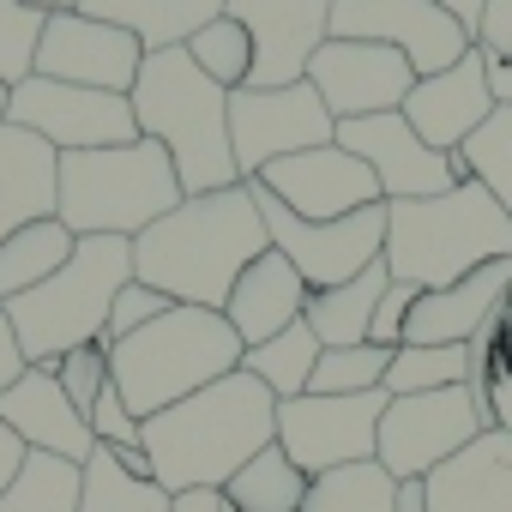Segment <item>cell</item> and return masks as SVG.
<instances>
[{
	"instance_id": "cell-1",
	"label": "cell",
	"mask_w": 512,
	"mask_h": 512,
	"mask_svg": "<svg viewBox=\"0 0 512 512\" xmlns=\"http://www.w3.org/2000/svg\"><path fill=\"white\" fill-rule=\"evenodd\" d=\"M272 247L266 217L253 205V187L235 181L223 193H193L145 235H133V278L163 290L169 302L223 314L235 278Z\"/></svg>"
},
{
	"instance_id": "cell-2",
	"label": "cell",
	"mask_w": 512,
	"mask_h": 512,
	"mask_svg": "<svg viewBox=\"0 0 512 512\" xmlns=\"http://www.w3.org/2000/svg\"><path fill=\"white\" fill-rule=\"evenodd\" d=\"M272 440H278V398L247 368H235V374L199 386L193 398L139 422V446H145L163 494H193V488L223 494V482Z\"/></svg>"
},
{
	"instance_id": "cell-3",
	"label": "cell",
	"mask_w": 512,
	"mask_h": 512,
	"mask_svg": "<svg viewBox=\"0 0 512 512\" xmlns=\"http://www.w3.org/2000/svg\"><path fill=\"white\" fill-rule=\"evenodd\" d=\"M386 272L416 290H446L494 260H512V217L494 205L482 181H458L434 199L386 205Z\"/></svg>"
},
{
	"instance_id": "cell-4",
	"label": "cell",
	"mask_w": 512,
	"mask_h": 512,
	"mask_svg": "<svg viewBox=\"0 0 512 512\" xmlns=\"http://www.w3.org/2000/svg\"><path fill=\"white\" fill-rule=\"evenodd\" d=\"M133 121L145 139H157L181 175V193H223L241 181L235 145H229V91L211 85L187 49H151L133 79Z\"/></svg>"
},
{
	"instance_id": "cell-5",
	"label": "cell",
	"mask_w": 512,
	"mask_h": 512,
	"mask_svg": "<svg viewBox=\"0 0 512 512\" xmlns=\"http://www.w3.org/2000/svg\"><path fill=\"white\" fill-rule=\"evenodd\" d=\"M241 356H247V344L235 338V326L223 314L175 302L163 320H151L133 338H115L109 344V386L145 422V416L193 398L199 386L235 374Z\"/></svg>"
},
{
	"instance_id": "cell-6",
	"label": "cell",
	"mask_w": 512,
	"mask_h": 512,
	"mask_svg": "<svg viewBox=\"0 0 512 512\" xmlns=\"http://www.w3.org/2000/svg\"><path fill=\"white\" fill-rule=\"evenodd\" d=\"M127 284H133V241L127 235H79L73 260L49 284L0 302V308H7L31 368H55L67 350L103 344L109 308Z\"/></svg>"
},
{
	"instance_id": "cell-7",
	"label": "cell",
	"mask_w": 512,
	"mask_h": 512,
	"mask_svg": "<svg viewBox=\"0 0 512 512\" xmlns=\"http://www.w3.org/2000/svg\"><path fill=\"white\" fill-rule=\"evenodd\" d=\"M181 175L157 139L103 145V151H61V205L55 217L73 235H145L157 217L181 205Z\"/></svg>"
},
{
	"instance_id": "cell-8",
	"label": "cell",
	"mask_w": 512,
	"mask_h": 512,
	"mask_svg": "<svg viewBox=\"0 0 512 512\" xmlns=\"http://www.w3.org/2000/svg\"><path fill=\"white\" fill-rule=\"evenodd\" d=\"M488 434L482 386H440V392H410L392 398L380 416L374 464L392 482H428L446 458H458L470 440Z\"/></svg>"
},
{
	"instance_id": "cell-9",
	"label": "cell",
	"mask_w": 512,
	"mask_h": 512,
	"mask_svg": "<svg viewBox=\"0 0 512 512\" xmlns=\"http://www.w3.org/2000/svg\"><path fill=\"white\" fill-rule=\"evenodd\" d=\"M247 187H253V205L266 217L272 247L302 272L308 290H338V284L362 278L386 253V205H368V211H350V217H332V223H308V217L284 211L260 181H247Z\"/></svg>"
},
{
	"instance_id": "cell-10",
	"label": "cell",
	"mask_w": 512,
	"mask_h": 512,
	"mask_svg": "<svg viewBox=\"0 0 512 512\" xmlns=\"http://www.w3.org/2000/svg\"><path fill=\"white\" fill-rule=\"evenodd\" d=\"M332 133H338V121H332V109L320 103V91L308 79L272 85V91H260V85L229 91V145H235L241 181H253L278 157L332 145Z\"/></svg>"
},
{
	"instance_id": "cell-11",
	"label": "cell",
	"mask_w": 512,
	"mask_h": 512,
	"mask_svg": "<svg viewBox=\"0 0 512 512\" xmlns=\"http://www.w3.org/2000/svg\"><path fill=\"white\" fill-rule=\"evenodd\" d=\"M392 392H302L278 404V446L308 470V476H332L344 464H368L374 440H380V416H386Z\"/></svg>"
},
{
	"instance_id": "cell-12",
	"label": "cell",
	"mask_w": 512,
	"mask_h": 512,
	"mask_svg": "<svg viewBox=\"0 0 512 512\" xmlns=\"http://www.w3.org/2000/svg\"><path fill=\"white\" fill-rule=\"evenodd\" d=\"M7 121L49 139L55 151H103V145H133L139 121H133V97L115 91H91V85H61L31 73L25 85L7 91Z\"/></svg>"
},
{
	"instance_id": "cell-13",
	"label": "cell",
	"mask_w": 512,
	"mask_h": 512,
	"mask_svg": "<svg viewBox=\"0 0 512 512\" xmlns=\"http://www.w3.org/2000/svg\"><path fill=\"white\" fill-rule=\"evenodd\" d=\"M332 37L386 43L416 67V79L446 73L452 61H464V49H476L470 31L434 0H332Z\"/></svg>"
},
{
	"instance_id": "cell-14",
	"label": "cell",
	"mask_w": 512,
	"mask_h": 512,
	"mask_svg": "<svg viewBox=\"0 0 512 512\" xmlns=\"http://www.w3.org/2000/svg\"><path fill=\"white\" fill-rule=\"evenodd\" d=\"M253 181H260L284 211H296L308 223H332V217L386 205L374 169L362 157H350L338 139L332 145H314V151H296V157H278V163H266Z\"/></svg>"
},
{
	"instance_id": "cell-15",
	"label": "cell",
	"mask_w": 512,
	"mask_h": 512,
	"mask_svg": "<svg viewBox=\"0 0 512 512\" xmlns=\"http://www.w3.org/2000/svg\"><path fill=\"white\" fill-rule=\"evenodd\" d=\"M145 67V43L121 25H103L79 7L67 13H49L43 25V43H37V73L43 79H61V85H91V91H115L127 97L133 79Z\"/></svg>"
},
{
	"instance_id": "cell-16",
	"label": "cell",
	"mask_w": 512,
	"mask_h": 512,
	"mask_svg": "<svg viewBox=\"0 0 512 512\" xmlns=\"http://www.w3.org/2000/svg\"><path fill=\"white\" fill-rule=\"evenodd\" d=\"M350 157H362L368 169H374V181H380V193H386V205L392 199H434V193H452L458 181H464V169H458V157L452 151H434V145H422L416 139V127L392 109V115H362V121H338V133H332Z\"/></svg>"
},
{
	"instance_id": "cell-17",
	"label": "cell",
	"mask_w": 512,
	"mask_h": 512,
	"mask_svg": "<svg viewBox=\"0 0 512 512\" xmlns=\"http://www.w3.org/2000/svg\"><path fill=\"white\" fill-rule=\"evenodd\" d=\"M308 85L320 91V103L332 109V121H362V115H392L404 109L416 67L386 49V43H350V37H326L320 55L308 61Z\"/></svg>"
},
{
	"instance_id": "cell-18",
	"label": "cell",
	"mask_w": 512,
	"mask_h": 512,
	"mask_svg": "<svg viewBox=\"0 0 512 512\" xmlns=\"http://www.w3.org/2000/svg\"><path fill=\"white\" fill-rule=\"evenodd\" d=\"M223 13L253 37V79L247 85H296L308 61L332 37V0H223Z\"/></svg>"
},
{
	"instance_id": "cell-19",
	"label": "cell",
	"mask_w": 512,
	"mask_h": 512,
	"mask_svg": "<svg viewBox=\"0 0 512 512\" xmlns=\"http://www.w3.org/2000/svg\"><path fill=\"white\" fill-rule=\"evenodd\" d=\"M494 109H500V103H494V85H488V55H482V49H464V61H452L446 73L416 79L398 115L416 127L422 145L458 151Z\"/></svg>"
},
{
	"instance_id": "cell-20",
	"label": "cell",
	"mask_w": 512,
	"mask_h": 512,
	"mask_svg": "<svg viewBox=\"0 0 512 512\" xmlns=\"http://www.w3.org/2000/svg\"><path fill=\"white\" fill-rule=\"evenodd\" d=\"M0 422L25 440V452H55V458H73V464H85L97 452V434L73 410V398L61 392L55 368H25L19 386L0 392Z\"/></svg>"
},
{
	"instance_id": "cell-21",
	"label": "cell",
	"mask_w": 512,
	"mask_h": 512,
	"mask_svg": "<svg viewBox=\"0 0 512 512\" xmlns=\"http://www.w3.org/2000/svg\"><path fill=\"white\" fill-rule=\"evenodd\" d=\"M506 290H512V260H494L446 290H416L404 344H476V332L506 308Z\"/></svg>"
},
{
	"instance_id": "cell-22",
	"label": "cell",
	"mask_w": 512,
	"mask_h": 512,
	"mask_svg": "<svg viewBox=\"0 0 512 512\" xmlns=\"http://www.w3.org/2000/svg\"><path fill=\"white\" fill-rule=\"evenodd\" d=\"M308 296H314V290L302 284V272L284 260L278 247H266L260 260L235 278V290H229V302H223V320H229L235 338L253 350V344L290 332V326L308 314Z\"/></svg>"
},
{
	"instance_id": "cell-23",
	"label": "cell",
	"mask_w": 512,
	"mask_h": 512,
	"mask_svg": "<svg viewBox=\"0 0 512 512\" xmlns=\"http://www.w3.org/2000/svg\"><path fill=\"white\" fill-rule=\"evenodd\" d=\"M61 205V151L13 121H0V241L25 223L55 217Z\"/></svg>"
},
{
	"instance_id": "cell-24",
	"label": "cell",
	"mask_w": 512,
	"mask_h": 512,
	"mask_svg": "<svg viewBox=\"0 0 512 512\" xmlns=\"http://www.w3.org/2000/svg\"><path fill=\"white\" fill-rule=\"evenodd\" d=\"M428 512H512V434L488 428L428 476Z\"/></svg>"
},
{
	"instance_id": "cell-25",
	"label": "cell",
	"mask_w": 512,
	"mask_h": 512,
	"mask_svg": "<svg viewBox=\"0 0 512 512\" xmlns=\"http://www.w3.org/2000/svg\"><path fill=\"white\" fill-rule=\"evenodd\" d=\"M79 13L133 31L151 55V49H187V37L223 13V0H79Z\"/></svg>"
},
{
	"instance_id": "cell-26",
	"label": "cell",
	"mask_w": 512,
	"mask_h": 512,
	"mask_svg": "<svg viewBox=\"0 0 512 512\" xmlns=\"http://www.w3.org/2000/svg\"><path fill=\"white\" fill-rule=\"evenodd\" d=\"M386 284H392V272H386V260H374L362 278H350V284H338V290H314L302 320L314 326L320 350H350V344H368V326H374V308H380Z\"/></svg>"
},
{
	"instance_id": "cell-27",
	"label": "cell",
	"mask_w": 512,
	"mask_h": 512,
	"mask_svg": "<svg viewBox=\"0 0 512 512\" xmlns=\"http://www.w3.org/2000/svg\"><path fill=\"white\" fill-rule=\"evenodd\" d=\"M314 476L272 440L266 452H253L229 482H223V506L229 512H302Z\"/></svg>"
},
{
	"instance_id": "cell-28",
	"label": "cell",
	"mask_w": 512,
	"mask_h": 512,
	"mask_svg": "<svg viewBox=\"0 0 512 512\" xmlns=\"http://www.w3.org/2000/svg\"><path fill=\"white\" fill-rule=\"evenodd\" d=\"M79 235L61 223V217H43V223H25L0 241V302H13L37 284H49L67 260H73Z\"/></svg>"
},
{
	"instance_id": "cell-29",
	"label": "cell",
	"mask_w": 512,
	"mask_h": 512,
	"mask_svg": "<svg viewBox=\"0 0 512 512\" xmlns=\"http://www.w3.org/2000/svg\"><path fill=\"white\" fill-rule=\"evenodd\" d=\"M476 380H482V356L470 344H404V350H392V368H386L392 398L440 392V386H476Z\"/></svg>"
},
{
	"instance_id": "cell-30",
	"label": "cell",
	"mask_w": 512,
	"mask_h": 512,
	"mask_svg": "<svg viewBox=\"0 0 512 512\" xmlns=\"http://www.w3.org/2000/svg\"><path fill=\"white\" fill-rule=\"evenodd\" d=\"M241 368L260 380L278 404H284V398H302L308 380H314V368H320V338H314L308 320H296L290 332H278V338H266V344H253V350L241 356Z\"/></svg>"
},
{
	"instance_id": "cell-31",
	"label": "cell",
	"mask_w": 512,
	"mask_h": 512,
	"mask_svg": "<svg viewBox=\"0 0 512 512\" xmlns=\"http://www.w3.org/2000/svg\"><path fill=\"white\" fill-rule=\"evenodd\" d=\"M169 506H175V494L127 476L109 446H97L79 470V512H169Z\"/></svg>"
},
{
	"instance_id": "cell-32",
	"label": "cell",
	"mask_w": 512,
	"mask_h": 512,
	"mask_svg": "<svg viewBox=\"0 0 512 512\" xmlns=\"http://www.w3.org/2000/svg\"><path fill=\"white\" fill-rule=\"evenodd\" d=\"M79 470L73 458L55 452H25L19 476L0 494V512H79Z\"/></svg>"
},
{
	"instance_id": "cell-33",
	"label": "cell",
	"mask_w": 512,
	"mask_h": 512,
	"mask_svg": "<svg viewBox=\"0 0 512 512\" xmlns=\"http://www.w3.org/2000/svg\"><path fill=\"white\" fill-rule=\"evenodd\" d=\"M452 157H458V169H464L470 181H482V187L494 193V205L512 217V109H494Z\"/></svg>"
},
{
	"instance_id": "cell-34",
	"label": "cell",
	"mask_w": 512,
	"mask_h": 512,
	"mask_svg": "<svg viewBox=\"0 0 512 512\" xmlns=\"http://www.w3.org/2000/svg\"><path fill=\"white\" fill-rule=\"evenodd\" d=\"M392 494H398V482L368 458V464H344L332 476H314L302 512H392Z\"/></svg>"
},
{
	"instance_id": "cell-35",
	"label": "cell",
	"mask_w": 512,
	"mask_h": 512,
	"mask_svg": "<svg viewBox=\"0 0 512 512\" xmlns=\"http://www.w3.org/2000/svg\"><path fill=\"white\" fill-rule=\"evenodd\" d=\"M187 55H193V67H199L211 85H223V91H241V85L253 79V37H247V25H235L229 13H217L205 31H193V37H187Z\"/></svg>"
},
{
	"instance_id": "cell-36",
	"label": "cell",
	"mask_w": 512,
	"mask_h": 512,
	"mask_svg": "<svg viewBox=\"0 0 512 512\" xmlns=\"http://www.w3.org/2000/svg\"><path fill=\"white\" fill-rule=\"evenodd\" d=\"M49 13L37 0H0V85H25L37 73V43H43Z\"/></svg>"
},
{
	"instance_id": "cell-37",
	"label": "cell",
	"mask_w": 512,
	"mask_h": 512,
	"mask_svg": "<svg viewBox=\"0 0 512 512\" xmlns=\"http://www.w3.org/2000/svg\"><path fill=\"white\" fill-rule=\"evenodd\" d=\"M386 368H392V350H380V344L320 350V368H314L308 392H332V398H350V392H380V386H386Z\"/></svg>"
},
{
	"instance_id": "cell-38",
	"label": "cell",
	"mask_w": 512,
	"mask_h": 512,
	"mask_svg": "<svg viewBox=\"0 0 512 512\" xmlns=\"http://www.w3.org/2000/svg\"><path fill=\"white\" fill-rule=\"evenodd\" d=\"M55 380H61V392L73 398V410L91 422L97 398L109 392V344H85V350H67V356L55 362Z\"/></svg>"
},
{
	"instance_id": "cell-39",
	"label": "cell",
	"mask_w": 512,
	"mask_h": 512,
	"mask_svg": "<svg viewBox=\"0 0 512 512\" xmlns=\"http://www.w3.org/2000/svg\"><path fill=\"white\" fill-rule=\"evenodd\" d=\"M175 302L163 296V290H151V284H127L121 296H115V308H109V332H103V344H115V338H133L139 326H151V320H163Z\"/></svg>"
},
{
	"instance_id": "cell-40",
	"label": "cell",
	"mask_w": 512,
	"mask_h": 512,
	"mask_svg": "<svg viewBox=\"0 0 512 512\" xmlns=\"http://www.w3.org/2000/svg\"><path fill=\"white\" fill-rule=\"evenodd\" d=\"M410 308H416V284H386L380 308H374V326H368V344L380 350H404V326H410Z\"/></svg>"
},
{
	"instance_id": "cell-41",
	"label": "cell",
	"mask_w": 512,
	"mask_h": 512,
	"mask_svg": "<svg viewBox=\"0 0 512 512\" xmlns=\"http://www.w3.org/2000/svg\"><path fill=\"white\" fill-rule=\"evenodd\" d=\"M91 434H97V446H109V452H127V446H139V416L115 398V386L97 398V410H91Z\"/></svg>"
},
{
	"instance_id": "cell-42",
	"label": "cell",
	"mask_w": 512,
	"mask_h": 512,
	"mask_svg": "<svg viewBox=\"0 0 512 512\" xmlns=\"http://www.w3.org/2000/svg\"><path fill=\"white\" fill-rule=\"evenodd\" d=\"M476 49H482L488 61H512V0H488V7H482Z\"/></svg>"
},
{
	"instance_id": "cell-43",
	"label": "cell",
	"mask_w": 512,
	"mask_h": 512,
	"mask_svg": "<svg viewBox=\"0 0 512 512\" xmlns=\"http://www.w3.org/2000/svg\"><path fill=\"white\" fill-rule=\"evenodd\" d=\"M476 356H482V374H494V368H512V308H500L482 332H476V344H470Z\"/></svg>"
},
{
	"instance_id": "cell-44",
	"label": "cell",
	"mask_w": 512,
	"mask_h": 512,
	"mask_svg": "<svg viewBox=\"0 0 512 512\" xmlns=\"http://www.w3.org/2000/svg\"><path fill=\"white\" fill-rule=\"evenodd\" d=\"M476 386H482V410H488V428L512 434V368H494V374H482Z\"/></svg>"
},
{
	"instance_id": "cell-45",
	"label": "cell",
	"mask_w": 512,
	"mask_h": 512,
	"mask_svg": "<svg viewBox=\"0 0 512 512\" xmlns=\"http://www.w3.org/2000/svg\"><path fill=\"white\" fill-rule=\"evenodd\" d=\"M25 368H31V356H25V344H19V332H13V320H7V308H0V392L19 386V380H25Z\"/></svg>"
},
{
	"instance_id": "cell-46",
	"label": "cell",
	"mask_w": 512,
	"mask_h": 512,
	"mask_svg": "<svg viewBox=\"0 0 512 512\" xmlns=\"http://www.w3.org/2000/svg\"><path fill=\"white\" fill-rule=\"evenodd\" d=\"M19 464H25V440H19L7 422H0V494H7V482L19 476Z\"/></svg>"
},
{
	"instance_id": "cell-47",
	"label": "cell",
	"mask_w": 512,
	"mask_h": 512,
	"mask_svg": "<svg viewBox=\"0 0 512 512\" xmlns=\"http://www.w3.org/2000/svg\"><path fill=\"white\" fill-rule=\"evenodd\" d=\"M434 7H440V13H452V19L470 31V43H476V25H482V7H488V0H434Z\"/></svg>"
},
{
	"instance_id": "cell-48",
	"label": "cell",
	"mask_w": 512,
	"mask_h": 512,
	"mask_svg": "<svg viewBox=\"0 0 512 512\" xmlns=\"http://www.w3.org/2000/svg\"><path fill=\"white\" fill-rule=\"evenodd\" d=\"M392 512H428V482H398Z\"/></svg>"
},
{
	"instance_id": "cell-49",
	"label": "cell",
	"mask_w": 512,
	"mask_h": 512,
	"mask_svg": "<svg viewBox=\"0 0 512 512\" xmlns=\"http://www.w3.org/2000/svg\"><path fill=\"white\" fill-rule=\"evenodd\" d=\"M223 506V494L217 488H193V494H175V506L169 512H217Z\"/></svg>"
},
{
	"instance_id": "cell-50",
	"label": "cell",
	"mask_w": 512,
	"mask_h": 512,
	"mask_svg": "<svg viewBox=\"0 0 512 512\" xmlns=\"http://www.w3.org/2000/svg\"><path fill=\"white\" fill-rule=\"evenodd\" d=\"M488 85H494V103L512 109V61H488Z\"/></svg>"
},
{
	"instance_id": "cell-51",
	"label": "cell",
	"mask_w": 512,
	"mask_h": 512,
	"mask_svg": "<svg viewBox=\"0 0 512 512\" xmlns=\"http://www.w3.org/2000/svg\"><path fill=\"white\" fill-rule=\"evenodd\" d=\"M43 13H67V7H79V0H37Z\"/></svg>"
},
{
	"instance_id": "cell-52",
	"label": "cell",
	"mask_w": 512,
	"mask_h": 512,
	"mask_svg": "<svg viewBox=\"0 0 512 512\" xmlns=\"http://www.w3.org/2000/svg\"><path fill=\"white\" fill-rule=\"evenodd\" d=\"M0 121H7V85H0Z\"/></svg>"
},
{
	"instance_id": "cell-53",
	"label": "cell",
	"mask_w": 512,
	"mask_h": 512,
	"mask_svg": "<svg viewBox=\"0 0 512 512\" xmlns=\"http://www.w3.org/2000/svg\"><path fill=\"white\" fill-rule=\"evenodd\" d=\"M506 308H512V290H506Z\"/></svg>"
},
{
	"instance_id": "cell-54",
	"label": "cell",
	"mask_w": 512,
	"mask_h": 512,
	"mask_svg": "<svg viewBox=\"0 0 512 512\" xmlns=\"http://www.w3.org/2000/svg\"><path fill=\"white\" fill-rule=\"evenodd\" d=\"M217 512H229V506H217Z\"/></svg>"
}]
</instances>
